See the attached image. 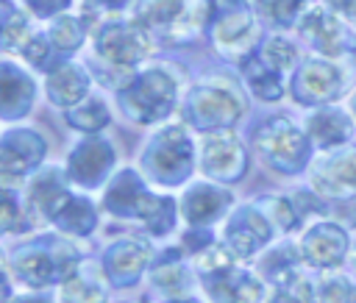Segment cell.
<instances>
[{"label":"cell","instance_id":"1","mask_svg":"<svg viewBox=\"0 0 356 303\" xmlns=\"http://www.w3.org/2000/svg\"><path fill=\"white\" fill-rule=\"evenodd\" d=\"M136 22L167 42H189L209 22V0H142Z\"/></svg>","mask_w":356,"mask_h":303},{"label":"cell","instance_id":"2","mask_svg":"<svg viewBox=\"0 0 356 303\" xmlns=\"http://www.w3.org/2000/svg\"><path fill=\"white\" fill-rule=\"evenodd\" d=\"M211 39L225 56H245L253 44V17L245 0H209Z\"/></svg>","mask_w":356,"mask_h":303},{"label":"cell","instance_id":"3","mask_svg":"<svg viewBox=\"0 0 356 303\" xmlns=\"http://www.w3.org/2000/svg\"><path fill=\"white\" fill-rule=\"evenodd\" d=\"M172 97H175L172 78L161 69H147L122 89V108L139 122H153L172 108Z\"/></svg>","mask_w":356,"mask_h":303},{"label":"cell","instance_id":"4","mask_svg":"<svg viewBox=\"0 0 356 303\" xmlns=\"http://www.w3.org/2000/svg\"><path fill=\"white\" fill-rule=\"evenodd\" d=\"M150 50H153L150 31L136 19L134 22H108L97 33V53L108 64L131 67V64L142 61L145 56H150Z\"/></svg>","mask_w":356,"mask_h":303},{"label":"cell","instance_id":"5","mask_svg":"<svg viewBox=\"0 0 356 303\" xmlns=\"http://www.w3.org/2000/svg\"><path fill=\"white\" fill-rule=\"evenodd\" d=\"M242 111V100L231 86H222L217 81L200 83L192 89L186 114L197 128H222L231 125Z\"/></svg>","mask_w":356,"mask_h":303},{"label":"cell","instance_id":"6","mask_svg":"<svg viewBox=\"0 0 356 303\" xmlns=\"http://www.w3.org/2000/svg\"><path fill=\"white\" fill-rule=\"evenodd\" d=\"M145 161L153 167L150 172L161 181H181L189 172V161H192V145L186 139V133L181 128H167L161 131L153 145L150 153L145 156Z\"/></svg>","mask_w":356,"mask_h":303},{"label":"cell","instance_id":"7","mask_svg":"<svg viewBox=\"0 0 356 303\" xmlns=\"http://www.w3.org/2000/svg\"><path fill=\"white\" fill-rule=\"evenodd\" d=\"M300 33L325 56H342L356 50V36L325 8H312L300 19Z\"/></svg>","mask_w":356,"mask_h":303},{"label":"cell","instance_id":"8","mask_svg":"<svg viewBox=\"0 0 356 303\" xmlns=\"http://www.w3.org/2000/svg\"><path fill=\"white\" fill-rule=\"evenodd\" d=\"M256 142H259L261 153L270 161L286 167V172H295V164H300L306 156V142H303L300 131L292 128L286 120L264 122V128L256 133Z\"/></svg>","mask_w":356,"mask_h":303},{"label":"cell","instance_id":"9","mask_svg":"<svg viewBox=\"0 0 356 303\" xmlns=\"http://www.w3.org/2000/svg\"><path fill=\"white\" fill-rule=\"evenodd\" d=\"M342 89L339 69L325 61H309L295 78V97L300 103H325Z\"/></svg>","mask_w":356,"mask_h":303},{"label":"cell","instance_id":"10","mask_svg":"<svg viewBox=\"0 0 356 303\" xmlns=\"http://www.w3.org/2000/svg\"><path fill=\"white\" fill-rule=\"evenodd\" d=\"M242 147L236 142L234 133L228 131H220V133H209L203 139V167L209 175L214 178H225V181H234L239 178V167H242Z\"/></svg>","mask_w":356,"mask_h":303},{"label":"cell","instance_id":"11","mask_svg":"<svg viewBox=\"0 0 356 303\" xmlns=\"http://www.w3.org/2000/svg\"><path fill=\"white\" fill-rule=\"evenodd\" d=\"M86 86H89V78L75 64H58L56 69H50L47 95L58 106H72L75 100H81L83 92H86Z\"/></svg>","mask_w":356,"mask_h":303},{"label":"cell","instance_id":"12","mask_svg":"<svg viewBox=\"0 0 356 303\" xmlns=\"http://www.w3.org/2000/svg\"><path fill=\"white\" fill-rule=\"evenodd\" d=\"M270 239V225L259 220L256 211H239V217L228 228V242L239 256H250L261 242Z\"/></svg>","mask_w":356,"mask_h":303},{"label":"cell","instance_id":"13","mask_svg":"<svg viewBox=\"0 0 356 303\" xmlns=\"http://www.w3.org/2000/svg\"><path fill=\"white\" fill-rule=\"evenodd\" d=\"M242 72L250 83V89L264 97V100H278L284 95V83H281V72L275 67H270L259 53H248L242 61Z\"/></svg>","mask_w":356,"mask_h":303},{"label":"cell","instance_id":"14","mask_svg":"<svg viewBox=\"0 0 356 303\" xmlns=\"http://www.w3.org/2000/svg\"><path fill=\"white\" fill-rule=\"evenodd\" d=\"M228 203H231L228 192H220L211 186H192L186 200H184V208H186V217L192 222H211L225 211Z\"/></svg>","mask_w":356,"mask_h":303},{"label":"cell","instance_id":"15","mask_svg":"<svg viewBox=\"0 0 356 303\" xmlns=\"http://www.w3.org/2000/svg\"><path fill=\"white\" fill-rule=\"evenodd\" d=\"M309 136L320 147L339 145V142H345L350 136V120L337 108H323L314 117H309Z\"/></svg>","mask_w":356,"mask_h":303},{"label":"cell","instance_id":"16","mask_svg":"<svg viewBox=\"0 0 356 303\" xmlns=\"http://www.w3.org/2000/svg\"><path fill=\"white\" fill-rule=\"evenodd\" d=\"M303 250H306V259L309 261H314V264H331V261H339V256L345 250V236L334 225H320V228H314L306 236Z\"/></svg>","mask_w":356,"mask_h":303},{"label":"cell","instance_id":"17","mask_svg":"<svg viewBox=\"0 0 356 303\" xmlns=\"http://www.w3.org/2000/svg\"><path fill=\"white\" fill-rule=\"evenodd\" d=\"M53 220L64 228V231H72V234H86L92 231L95 225V208L89 200L83 197H67L61 203V208L53 214Z\"/></svg>","mask_w":356,"mask_h":303},{"label":"cell","instance_id":"18","mask_svg":"<svg viewBox=\"0 0 356 303\" xmlns=\"http://www.w3.org/2000/svg\"><path fill=\"white\" fill-rule=\"evenodd\" d=\"M31 95H33V86L31 81L11 64H3V103H6V117L14 114V103H17V111L28 108L31 103Z\"/></svg>","mask_w":356,"mask_h":303},{"label":"cell","instance_id":"19","mask_svg":"<svg viewBox=\"0 0 356 303\" xmlns=\"http://www.w3.org/2000/svg\"><path fill=\"white\" fill-rule=\"evenodd\" d=\"M83 36H86V19H78V17H61L50 28V42L61 53H72L83 42Z\"/></svg>","mask_w":356,"mask_h":303},{"label":"cell","instance_id":"20","mask_svg":"<svg viewBox=\"0 0 356 303\" xmlns=\"http://www.w3.org/2000/svg\"><path fill=\"white\" fill-rule=\"evenodd\" d=\"M28 42H31V36H28V22H25V17L17 14L8 0H3V47L22 53V47H25Z\"/></svg>","mask_w":356,"mask_h":303},{"label":"cell","instance_id":"21","mask_svg":"<svg viewBox=\"0 0 356 303\" xmlns=\"http://www.w3.org/2000/svg\"><path fill=\"white\" fill-rule=\"evenodd\" d=\"M67 117H70V122L75 128H83V131H97V128H103L108 122V111H106L103 100H97V97H89L81 106L70 108Z\"/></svg>","mask_w":356,"mask_h":303},{"label":"cell","instance_id":"22","mask_svg":"<svg viewBox=\"0 0 356 303\" xmlns=\"http://www.w3.org/2000/svg\"><path fill=\"white\" fill-rule=\"evenodd\" d=\"M300 6L303 0H256L259 14L273 25H289L298 17Z\"/></svg>","mask_w":356,"mask_h":303},{"label":"cell","instance_id":"23","mask_svg":"<svg viewBox=\"0 0 356 303\" xmlns=\"http://www.w3.org/2000/svg\"><path fill=\"white\" fill-rule=\"evenodd\" d=\"M259 56H261V58H264L270 67H275L278 72H286V69L295 64V47H292L286 39H281V36L267 39V42L261 44Z\"/></svg>","mask_w":356,"mask_h":303},{"label":"cell","instance_id":"24","mask_svg":"<svg viewBox=\"0 0 356 303\" xmlns=\"http://www.w3.org/2000/svg\"><path fill=\"white\" fill-rule=\"evenodd\" d=\"M28 6H31L39 17H50V14L61 11V8H67L70 0H28Z\"/></svg>","mask_w":356,"mask_h":303},{"label":"cell","instance_id":"25","mask_svg":"<svg viewBox=\"0 0 356 303\" xmlns=\"http://www.w3.org/2000/svg\"><path fill=\"white\" fill-rule=\"evenodd\" d=\"M92 3H97V6H106V8H120V6H125L128 0H92Z\"/></svg>","mask_w":356,"mask_h":303},{"label":"cell","instance_id":"26","mask_svg":"<svg viewBox=\"0 0 356 303\" xmlns=\"http://www.w3.org/2000/svg\"><path fill=\"white\" fill-rule=\"evenodd\" d=\"M328 3H331L334 8H339V11H345V8H348V6L353 3V0H328Z\"/></svg>","mask_w":356,"mask_h":303},{"label":"cell","instance_id":"27","mask_svg":"<svg viewBox=\"0 0 356 303\" xmlns=\"http://www.w3.org/2000/svg\"><path fill=\"white\" fill-rule=\"evenodd\" d=\"M345 14H348V17H350V19L356 22V0H353V3H350V6L345 8Z\"/></svg>","mask_w":356,"mask_h":303}]
</instances>
